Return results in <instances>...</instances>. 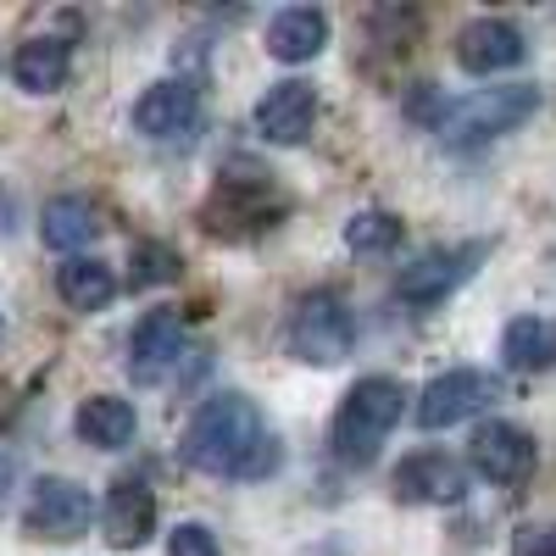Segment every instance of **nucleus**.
<instances>
[{
	"label": "nucleus",
	"instance_id": "obj_21",
	"mask_svg": "<svg viewBox=\"0 0 556 556\" xmlns=\"http://www.w3.org/2000/svg\"><path fill=\"white\" fill-rule=\"evenodd\" d=\"M345 245H351L356 256H384V251H395V245H401V217H395V212H356V217L345 223Z\"/></svg>",
	"mask_w": 556,
	"mask_h": 556
},
{
	"label": "nucleus",
	"instance_id": "obj_25",
	"mask_svg": "<svg viewBox=\"0 0 556 556\" xmlns=\"http://www.w3.org/2000/svg\"><path fill=\"white\" fill-rule=\"evenodd\" d=\"M0 334H7V317H0Z\"/></svg>",
	"mask_w": 556,
	"mask_h": 556
},
{
	"label": "nucleus",
	"instance_id": "obj_3",
	"mask_svg": "<svg viewBox=\"0 0 556 556\" xmlns=\"http://www.w3.org/2000/svg\"><path fill=\"white\" fill-rule=\"evenodd\" d=\"M540 106H545V96H540L534 84H501V89H479V96H468V101L445 106V117H440V128H434V134L445 139V146L473 151V146H490V139H501V134L523 128Z\"/></svg>",
	"mask_w": 556,
	"mask_h": 556
},
{
	"label": "nucleus",
	"instance_id": "obj_26",
	"mask_svg": "<svg viewBox=\"0 0 556 556\" xmlns=\"http://www.w3.org/2000/svg\"><path fill=\"white\" fill-rule=\"evenodd\" d=\"M0 479H7V462H0Z\"/></svg>",
	"mask_w": 556,
	"mask_h": 556
},
{
	"label": "nucleus",
	"instance_id": "obj_11",
	"mask_svg": "<svg viewBox=\"0 0 556 556\" xmlns=\"http://www.w3.org/2000/svg\"><path fill=\"white\" fill-rule=\"evenodd\" d=\"M251 123H256V134L267 139V146H301V139L317 128V84H306V78L273 84L256 101Z\"/></svg>",
	"mask_w": 556,
	"mask_h": 556
},
{
	"label": "nucleus",
	"instance_id": "obj_24",
	"mask_svg": "<svg viewBox=\"0 0 556 556\" xmlns=\"http://www.w3.org/2000/svg\"><path fill=\"white\" fill-rule=\"evenodd\" d=\"M513 556H556V523H523L513 534Z\"/></svg>",
	"mask_w": 556,
	"mask_h": 556
},
{
	"label": "nucleus",
	"instance_id": "obj_14",
	"mask_svg": "<svg viewBox=\"0 0 556 556\" xmlns=\"http://www.w3.org/2000/svg\"><path fill=\"white\" fill-rule=\"evenodd\" d=\"M101 529L112 551H139L156 534V495L146 479H117L101 501Z\"/></svg>",
	"mask_w": 556,
	"mask_h": 556
},
{
	"label": "nucleus",
	"instance_id": "obj_5",
	"mask_svg": "<svg viewBox=\"0 0 556 556\" xmlns=\"http://www.w3.org/2000/svg\"><path fill=\"white\" fill-rule=\"evenodd\" d=\"M484 256H490V240L440 245V251H429V256H417V262L395 278V295H401L406 306H440V301H451V295L479 273Z\"/></svg>",
	"mask_w": 556,
	"mask_h": 556
},
{
	"label": "nucleus",
	"instance_id": "obj_17",
	"mask_svg": "<svg viewBox=\"0 0 556 556\" xmlns=\"http://www.w3.org/2000/svg\"><path fill=\"white\" fill-rule=\"evenodd\" d=\"M501 362L513 374H551L556 367V317H513L501 334Z\"/></svg>",
	"mask_w": 556,
	"mask_h": 556
},
{
	"label": "nucleus",
	"instance_id": "obj_22",
	"mask_svg": "<svg viewBox=\"0 0 556 556\" xmlns=\"http://www.w3.org/2000/svg\"><path fill=\"white\" fill-rule=\"evenodd\" d=\"M173 278H178V251H173V245H162V240L134 245V285H139V290L173 285Z\"/></svg>",
	"mask_w": 556,
	"mask_h": 556
},
{
	"label": "nucleus",
	"instance_id": "obj_18",
	"mask_svg": "<svg viewBox=\"0 0 556 556\" xmlns=\"http://www.w3.org/2000/svg\"><path fill=\"white\" fill-rule=\"evenodd\" d=\"M73 429L84 445H96V451H123L139 429V417H134V401L123 395H89L73 417Z\"/></svg>",
	"mask_w": 556,
	"mask_h": 556
},
{
	"label": "nucleus",
	"instance_id": "obj_13",
	"mask_svg": "<svg viewBox=\"0 0 556 556\" xmlns=\"http://www.w3.org/2000/svg\"><path fill=\"white\" fill-rule=\"evenodd\" d=\"M195 117H201V89L184 84V78H162V84H151L146 96L134 101V128L146 139H162V146L190 134Z\"/></svg>",
	"mask_w": 556,
	"mask_h": 556
},
{
	"label": "nucleus",
	"instance_id": "obj_2",
	"mask_svg": "<svg viewBox=\"0 0 556 556\" xmlns=\"http://www.w3.org/2000/svg\"><path fill=\"white\" fill-rule=\"evenodd\" d=\"M401 412H406V390L384 374L374 379H356L334 412V429H329V445L334 456L345 462V468H367V462L379 456V445L390 440V429L401 424Z\"/></svg>",
	"mask_w": 556,
	"mask_h": 556
},
{
	"label": "nucleus",
	"instance_id": "obj_9",
	"mask_svg": "<svg viewBox=\"0 0 556 556\" xmlns=\"http://www.w3.org/2000/svg\"><path fill=\"white\" fill-rule=\"evenodd\" d=\"M184 340H190V334H184V317L173 306L146 312L134 323V334H128V374L139 384H162L178 367V356H184Z\"/></svg>",
	"mask_w": 556,
	"mask_h": 556
},
{
	"label": "nucleus",
	"instance_id": "obj_16",
	"mask_svg": "<svg viewBox=\"0 0 556 556\" xmlns=\"http://www.w3.org/2000/svg\"><path fill=\"white\" fill-rule=\"evenodd\" d=\"M73 73V51H67V39H23L17 45V56H12V78L17 89H28V96H56V89L67 84Z\"/></svg>",
	"mask_w": 556,
	"mask_h": 556
},
{
	"label": "nucleus",
	"instance_id": "obj_7",
	"mask_svg": "<svg viewBox=\"0 0 556 556\" xmlns=\"http://www.w3.org/2000/svg\"><path fill=\"white\" fill-rule=\"evenodd\" d=\"M96 523V495L73 479H39L23 506V529L34 540H78Z\"/></svg>",
	"mask_w": 556,
	"mask_h": 556
},
{
	"label": "nucleus",
	"instance_id": "obj_15",
	"mask_svg": "<svg viewBox=\"0 0 556 556\" xmlns=\"http://www.w3.org/2000/svg\"><path fill=\"white\" fill-rule=\"evenodd\" d=\"M323 45H329V17H323L317 7H285L273 23H267V51L278 62H312L323 56Z\"/></svg>",
	"mask_w": 556,
	"mask_h": 556
},
{
	"label": "nucleus",
	"instance_id": "obj_10",
	"mask_svg": "<svg viewBox=\"0 0 556 556\" xmlns=\"http://www.w3.org/2000/svg\"><path fill=\"white\" fill-rule=\"evenodd\" d=\"M534 434L518 429V424H484L468 445V468L484 479V484H523L534 473Z\"/></svg>",
	"mask_w": 556,
	"mask_h": 556
},
{
	"label": "nucleus",
	"instance_id": "obj_8",
	"mask_svg": "<svg viewBox=\"0 0 556 556\" xmlns=\"http://www.w3.org/2000/svg\"><path fill=\"white\" fill-rule=\"evenodd\" d=\"M468 484H473V468L456 462L451 451H417L395 468V495L412 506H456L468 501Z\"/></svg>",
	"mask_w": 556,
	"mask_h": 556
},
{
	"label": "nucleus",
	"instance_id": "obj_19",
	"mask_svg": "<svg viewBox=\"0 0 556 556\" xmlns=\"http://www.w3.org/2000/svg\"><path fill=\"white\" fill-rule=\"evenodd\" d=\"M56 295H62L73 312H101V306H112V295H117V273H112L106 262H96V256H67V262L56 267Z\"/></svg>",
	"mask_w": 556,
	"mask_h": 556
},
{
	"label": "nucleus",
	"instance_id": "obj_20",
	"mask_svg": "<svg viewBox=\"0 0 556 556\" xmlns=\"http://www.w3.org/2000/svg\"><path fill=\"white\" fill-rule=\"evenodd\" d=\"M39 235H45L51 251H84L89 240L101 235V212L89 206L84 195H56L51 206H45V217H39Z\"/></svg>",
	"mask_w": 556,
	"mask_h": 556
},
{
	"label": "nucleus",
	"instance_id": "obj_1",
	"mask_svg": "<svg viewBox=\"0 0 556 556\" xmlns=\"http://www.w3.org/2000/svg\"><path fill=\"white\" fill-rule=\"evenodd\" d=\"M178 451L195 473H212V479H267L285 462L262 406L240 390H223V395L201 401Z\"/></svg>",
	"mask_w": 556,
	"mask_h": 556
},
{
	"label": "nucleus",
	"instance_id": "obj_23",
	"mask_svg": "<svg viewBox=\"0 0 556 556\" xmlns=\"http://www.w3.org/2000/svg\"><path fill=\"white\" fill-rule=\"evenodd\" d=\"M167 556H223V551H217V534L206 523H178L167 534Z\"/></svg>",
	"mask_w": 556,
	"mask_h": 556
},
{
	"label": "nucleus",
	"instance_id": "obj_4",
	"mask_svg": "<svg viewBox=\"0 0 556 556\" xmlns=\"http://www.w3.org/2000/svg\"><path fill=\"white\" fill-rule=\"evenodd\" d=\"M356 345V317L345 306V295L334 290H312L295 301L290 312V351L306 362V367H334L345 362Z\"/></svg>",
	"mask_w": 556,
	"mask_h": 556
},
{
	"label": "nucleus",
	"instance_id": "obj_6",
	"mask_svg": "<svg viewBox=\"0 0 556 556\" xmlns=\"http://www.w3.org/2000/svg\"><path fill=\"white\" fill-rule=\"evenodd\" d=\"M490 401H501V379L484 374V367H451V374L429 379L424 395H417V424L424 429H456L479 417Z\"/></svg>",
	"mask_w": 556,
	"mask_h": 556
},
{
	"label": "nucleus",
	"instance_id": "obj_12",
	"mask_svg": "<svg viewBox=\"0 0 556 556\" xmlns=\"http://www.w3.org/2000/svg\"><path fill=\"white\" fill-rule=\"evenodd\" d=\"M529 56V45H523V28L518 23H506V17H473L468 28L456 34V67L462 73H506V67H518Z\"/></svg>",
	"mask_w": 556,
	"mask_h": 556
}]
</instances>
